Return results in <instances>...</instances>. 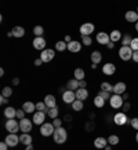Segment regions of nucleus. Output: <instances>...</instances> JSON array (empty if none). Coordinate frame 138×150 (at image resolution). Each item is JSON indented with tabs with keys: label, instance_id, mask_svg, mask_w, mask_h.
I'll return each instance as SVG.
<instances>
[{
	"label": "nucleus",
	"instance_id": "f257e3e1",
	"mask_svg": "<svg viewBox=\"0 0 138 150\" xmlns=\"http://www.w3.org/2000/svg\"><path fill=\"white\" fill-rule=\"evenodd\" d=\"M53 138H54V142L58 143V145H62L66 142L68 139V132L65 129L64 127H60V128H55L54 134H53Z\"/></svg>",
	"mask_w": 138,
	"mask_h": 150
},
{
	"label": "nucleus",
	"instance_id": "f03ea898",
	"mask_svg": "<svg viewBox=\"0 0 138 150\" xmlns=\"http://www.w3.org/2000/svg\"><path fill=\"white\" fill-rule=\"evenodd\" d=\"M133 54L134 51L131 50V47H126V46H122L119 50V58L124 62H127L130 59H133Z\"/></svg>",
	"mask_w": 138,
	"mask_h": 150
},
{
	"label": "nucleus",
	"instance_id": "7ed1b4c3",
	"mask_svg": "<svg viewBox=\"0 0 138 150\" xmlns=\"http://www.w3.org/2000/svg\"><path fill=\"white\" fill-rule=\"evenodd\" d=\"M109 105H110V108H113V109H122V108H123V105H124L123 96L113 94V95L110 96V99H109Z\"/></svg>",
	"mask_w": 138,
	"mask_h": 150
},
{
	"label": "nucleus",
	"instance_id": "20e7f679",
	"mask_svg": "<svg viewBox=\"0 0 138 150\" xmlns=\"http://www.w3.org/2000/svg\"><path fill=\"white\" fill-rule=\"evenodd\" d=\"M55 131V127L53 125V123H44L43 125H40V134L41 137H51Z\"/></svg>",
	"mask_w": 138,
	"mask_h": 150
},
{
	"label": "nucleus",
	"instance_id": "39448f33",
	"mask_svg": "<svg viewBox=\"0 0 138 150\" xmlns=\"http://www.w3.org/2000/svg\"><path fill=\"white\" fill-rule=\"evenodd\" d=\"M32 127H33V121H31L29 118L25 117L22 120H19V128H21L22 134H29L32 131Z\"/></svg>",
	"mask_w": 138,
	"mask_h": 150
},
{
	"label": "nucleus",
	"instance_id": "423d86ee",
	"mask_svg": "<svg viewBox=\"0 0 138 150\" xmlns=\"http://www.w3.org/2000/svg\"><path fill=\"white\" fill-rule=\"evenodd\" d=\"M6 129L10 132V134H17L18 131H21V128H19V123L13 118V120H7V123H6Z\"/></svg>",
	"mask_w": 138,
	"mask_h": 150
},
{
	"label": "nucleus",
	"instance_id": "0eeeda50",
	"mask_svg": "<svg viewBox=\"0 0 138 150\" xmlns=\"http://www.w3.org/2000/svg\"><path fill=\"white\" fill-rule=\"evenodd\" d=\"M94 29H95V28H94V25H92L91 22H86L80 26L79 30H80V35H82V36H90V35L94 32Z\"/></svg>",
	"mask_w": 138,
	"mask_h": 150
},
{
	"label": "nucleus",
	"instance_id": "6e6552de",
	"mask_svg": "<svg viewBox=\"0 0 138 150\" xmlns=\"http://www.w3.org/2000/svg\"><path fill=\"white\" fill-rule=\"evenodd\" d=\"M54 57H55V51L48 50V48H46V50H43L40 52V59L43 62H51L54 59Z\"/></svg>",
	"mask_w": 138,
	"mask_h": 150
},
{
	"label": "nucleus",
	"instance_id": "1a4fd4ad",
	"mask_svg": "<svg viewBox=\"0 0 138 150\" xmlns=\"http://www.w3.org/2000/svg\"><path fill=\"white\" fill-rule=\"evenodd\" d=\"M127 121H129V118H127V116H126L124 112H119V113H116L115 116H113V123H115L116 125H124Z\"/></svg>",
	"mask_w": 138,
	"mask_h": 150
},
{
	"label": "nucleus",
	"instance_id": "9d476101",
	"mask_svg": "<svg viewBox=\"0 0 138 150\" xmlns=\"http://www.w3.org/2000/svg\"><path fill=\"white\" fill-rule=\"evenodd\" d=\"M62 100H64V103L72 105L75 100H76V94H75V91H70V90L65 91L64 94H62Z\"/></svg>",
	"mask_w": 138,
	"mask_h": 150
},
{
	"label": "nucleus",
	"instance_id": "9b49d317",
	"mask_svg": "<svg viewBox=\"0 0 138 150\" xmlns=\"http://www.w3.org/2000/svg\"><path fill=\"white\" fill-rule=\"evenodd\" d=\"M44 120H46V113H44V112H35V113H33V118H32L33 124L43 125V124H44Z\"/></svg>",
	"mask_w": 138,
	"mask_h": 150
},
{
	"label": "nucleus",
	"instance_id": "f8f14e48",
	"mask_svg": "<svg viewBox=\"0 0 138 150\" xmlns=\"http://www.w3.org/2000/svg\"><path fill=\"white\" fill-rule=\"evenodd\" d=\"M4 142L9 145V147H15V146L19 143V137H17L15 134H9V135L6 137Z\"/></svg>",
	"mask_w": 138,
	"mask_h": 150
},
{
	"label": "nucleus",
	"instance_id": "ddd939ff",
	"mask_svg": "<svg viewBox=\"0 0 138 150\" xmlns=\"http://www.w3.org/2000/svg\"><path fill=\"white\" fill-rule=\"evenodd\" d=\"M32 44H33V48H35V50H39L40 52L43 50H46V40H44L43 37H36V39L32 41Z\"/></svg>",
	"mask_w": 138,
	"mask_h": 150
},
{
	"label": "nucleus",
	"instance_id": "4468645a",
	"mask_svg": "<svg viewBox=\"0 0 138 150\" xmlns=\"http://www.w3.org/2000/svg\"><path fill=\"white\" fill-rule=\"evenodd\" d=\"M126 88H127L126 83H123V81L116 83L115 86H113V94H116V95H123L124 92H126Z\"/></svg>",
	"mask_w": 138,
	"mask_h": 150
},
{
	"label": "nucleus",
	"instance_id": "2eb2a0df",
	"mask_svg": "<svg viewBox=\"0 0 138 150\" xmlns=\"http://www.w3.org/2000/svg\"><path fill=\"white\" fill-rule=\"evenodd\" d=\"M115 72H116V66L113 64H110V62H108V64L102 66V73L105 76H112V74H115Z\"/></svg>",
	"mask_w": 138,
	"mask_h": 150
},
{
	"label": "nucleus",
	"instance_id": "dca6fc26",
	"mask_svg": "<svg viewBox=\"0 0 138 150\" xmlns=\"http://www.w3.org/2000/svg\"><path fill=\"white\" fill-rule=\"evenodd\" d=\"M97 41H98L100 44H102V46H108V43L110 41L109 35H108V33H105V32L97 33Z\"/></svg>",
	"mask_w": 138,
	"mask_h": 150
},
{
	"label": "nucleus",
	"instance_id": "f3484780",
	"mask_svg": "<svg viewBox=\"0 0 138 150\" xmlns=\"http://www.w3.org/2000/svg\"><path fill=\"white\" fill-rule=\"evenodd\" d=\"M124 18H126V21H127V22L137 23V22H138V13H137V11H133V10H130V11H127V13H126Z\"/></svg>",
	"mask_w": 138,
	"mask_h": 150
},
{
	"label": "nucleus",
	"instance_id": "a211bd4d",
	"mask_svg": "<svg viewBox=\"0 0 138 150\" xmlns=\"http://www.w3.org/2000/svg\"><path fill=\"white\" fill-rule=\"evenodd\" d=\"M22 110L25 113H35L36 112V103H33L31 100H26L22 105Z\"/></svg>",
	"mask_w": 138,
	"mask_h": 150
},
{
	"label": "nucleus",
	"instance_id": "6ab92c4d",
	"mask_svg": "<svg viewBox=\"0 0 138 150\" xmlns=\"http://www.w3.org/2000/svg\"><path fill=\"white\" fill-rule=\"evenodd\" d=\"M122 37H123V35H122V32L120 30H117V29H115V30H112V32L109 33V39L112 43H117V41H122Z\"/></svg>",
	"mask_w": 138,
	"mask_h": 150
},
{
	"label": "nucleus",
	"instance_id": "aec40b11",
	"mask_svg": "<svg viewBox=\"0 0 138 150\" xmlns=\"http://www.w3.org/2000/svg\"><path fill=\"white\" fill-rule=\"evenodd\" d=\"M68 50L70 51V52H79V51L82 50V44L79 43V41H76V40H72L70 43H68Z\"/></svg>",
	"mask_w": 138,
	"mask_h": 150
},
{
	"label": "nucleus",
	"instance_id": "412c9836",
	"mask_svg": "<svg viewBox=\"0 0 138 150\" xmlns=\"http://www.w3.org/2000/svg\"><path fill=\"white\" fill-rule=\"evenodd\" d=\"M94 146H95L97 149H105L106 146H108V139L106 138H102V137H98L94 141Z\"/></svg>",
	"mask_w": 138,
	"mask_h": 150
},
{
	"label": "nucleus",
	"instance_id": "4be33fe9",
	"mask_svg": "<svg viewBox=\"0 0 138 150\" xmlns=\"http://www.w3.org/2000/svg\"><path fill=\"white\" fill-rule=\"evenodd\" d=\"M4 117H7V120H13L17 117V109H14L13 106H9L4 109Z\"/></svg>",
	"mask_w": 138,
	"mask_h": 150
},
{
	"label": "nucleus",
	"instance_id": "5701e85b",
	"mask_svg": "<svg viewBox=\"0 0 138 150\" xmlns=\"http://www.w3.org/2000/svg\"><path fill=\"white\" fill-rule=\"evenodd\" d=\"M44 103H46V106L48 108V109H51V108H57V99H55L54 95H46V98H44Z\"/></svg>",
	"mask_w": 138,
	"mask_h": 150
},
{
	"label": "nucleus",
	"instance_id": "b1692460",
	"mask_svg": "<svg viewBox=\"0 0 138 150\" xmlns=\"http://www.w3.org/2000/svg\"><path fill=\"white\" fill-rule=\"evenodd\" d=\"M75 94H76V99L82 100V102H83V100H86L88 98V91L86 90V88H79Z\"/></svg>",
	"mask_w": 138,
	"mask_h": 150
},
{
	"label": "nucleus",
	"instance_id": "393cba45",
	"mask_svg": "<svg viewBox=\"0 0 138 150\" xmlns=\"http://www.w3.org/2000/svg\"><path fill=\"white\" fill-rule=\"evenodd\" d=\"M11 32H13V36L17 37V39H21V37L25 36V29L22 26H14Z\"/></svg>",
	"mask_w": 138,
	"mask_h": 150
},
{
	"label": "nucleus",
	"instance_id": "a878e982",
	"mask_svg": "<svg viewBox=\"0 0 138 150\" xmlns=\"http://www.w3.org/2000/svg\"><path fill=\"white\" fill-rule=\"evenodd\" d=\"M19 143H22L25 146L32 145V137H31V134H22L19 137Z\"/></svg>",
	"mask_w": 138,
	"mask_h": 150
},
{
	"label": "nucleus",
	"instance_id": "bb28decb",
	"mask_svg": "<svg viewBox=\"0 0 138 150\" xmlns=\"http://www.w3.org/2000/svg\"><path fill=\"white\" fill-rule=\"evenodd\" d=\"M66 87H68V90H70V91H78L79 88H80V86H79V81L76 80V79H72V80H69L68 83H66Z\"/></svg>",
	"mask_w": 138,
	"mask_h": 150
},
{
	"label": "nucleus",
	"instance_id": "cd10ccee",
	"mask_svg": "<svg viewBox=\"0 0 138 150\" xmlns=\"http://www.w3.org/2000/svg\"><path fill=\"white\" fill-rule=\"evenodd\" d=\"M90 58H91V62H92V64L98 65L102 61V54L100 52V51H92V52H91V57H90Z\"/></svg>",
	"mask_w": 138,
	"mask_h": 150
},
{
	"label": "nucleus",
	"instance_id": "c85d7f7f",
	"mask_svg": "<svg viewBox=\"0 0 138 150\" xmlns=\"http://www.w3.org/2000/svg\"><path fill=\"white\" fill-rule=\"evenodd\" d=\"M73 76L78 81H82V80H84V77H86V73H84V70H83L82 68H76L73 72Z\"/></svg>",
	"mask_w": 138,
	"mask_h": 150
},
{
	"label": "nucleus",
	"instance_id": "c756f323",
	"mask_svg": "<svg viewBox=\"0 0 138 150\" xmlns=\"http://www.w3.org/2000/svg\"><path fill=\"white\" fill-rule=\"evenodd\" d=\"M55 50L60 51V52H64L65 50H68V43L65 40H60L55 43Z\"/></svg>",
	"mask_w": 138,
	"mask_h": 150
},
{
	"label": "nucleus",
	"instance_id": "7c9ffc66",
	"mask_svg": "<svg viewBox=\"0 0 138 150\" xmlns=\"http://www.w3.org/2000/svg\"><path fill=\"white\" fill-rule=\"evenodd\" d=\"M94 106H97L98 109L104 108L105 106V99H102L100 95H95V98H94Z\"/></svg>",
	"mask_w": 138,
	"mask_h": 150
},
{
	"label": "nucleus",
	"instance_id": "2f4dec72",
	"mask_svg": "<svg viewBox=\"0 0 138 150\" xmlns=\"http://www.w3.org/2000/svg\"><path fill=\"white\" fill-rule=\"evenodd\" d=\"M101 91H105V92H113V86L108 81H104L101 83Z\"/></svg>",
	"mask_w": 138,
	"mask_h": 150
},
{
	"label": "nucleus",
	"instance_id": "473e14b6",
	"mask_svg": "<svg viewBox=\"0 0 138 150\" xmlns=\"http://www.w3.org/2000/svg\"><path fill=\"white\" fill-rule=\"evenodd\" d=\"M119 142H120V139H119V137L117 135H109L108 137V145H110V146H115V145H119Z\"/></svg>",
	"mask_w": 138,
	"mask_h": 150
},
{
	"label": "nucleus",
	"instance_id": "72a5a7b5",
	"mask_svg": "<svg viewBox=\"0 0 138 150\" xmlns=\"http://www.w3.org/2000/svg\"><path fill=\"white\" fill-rule=\"evenodd\" d=\"M131 41H133V37L130 36V35H124V36L122 37V46L130 47V44H131Z\"/></svg>",
	"mask_w": 138,
	"mask_h": 150
},
{
	"label": "nucleus",
	"instance_id": "f704fd0d",
	"mask_svg": "<svg viewBox=\"0 0 138 150\" xmlns=\"http://www.w3.org/2000/svg\"><path fill=\"white\" fill-rule=\"evenodd\" d=\"M72 109H73L75 112H80V110L83 109V102L82 100H79V99H76L73 103H72Z\"/></svg>",
	"mask_w": 138,
	"mask_h": 150
},
{
	"label": "nucleus",
	"instance_id": "c9c22d12",
	"mask_svg": "<svg viewBox=\"0 0 138 150\" xmlns=\"http://www.w3.org/2000/svg\"><path fill=\"white\" fill-rule=\"evenodd\" d=\"M47 114H48V117H51L53 120H54V118H58V108H51V109H48Z\"/></svg>",
	"mask_w": 138,
	"mask_h": 150
},
{
	"label": "nucleus",
	"instance_id": "e433bc0d",
	"mask_svg": "<svg viewBox=\"0 0 138 150\" xmlns=\"http://www.w3.org/2000/svg\"><path fill=\"white\" fill-rule=\"evenodd\" d=\"M11 95H13V88H11V87H4V88H3V91H1V96H4V98H10Z\"/></svg>",
	"mask_w": 138,
	"mask_h": 150
},
{
	"label": "nucleus",
	"instance_id": "4c0bfd02",
	"mask_svg": "<svg viewBox=\"0 0 138 150\" xmlns=\"http://www.w3.org/2000/svg\"><path fill=\"white\" fill-rule=\"evenodd\" d=\"M36 112H48V108L46 106V103L44 102H39V103H36Z\"/></svg>",
	"mask_w": 138,
	"mask_h": 150
},
{
	"label": "nucleus",
	"instance_id": "58836bf2",
	"mask_svg": "<svg viewBox=\"0 0 138 150\" xmlns=\"http://www.w3.org/2000/svg\"><path fill=\"white\" fill-rule=\"evenodd\" d=\"M43 32H44V29H43V26H40V25H36V26L33 28V33L36 35V37H41Z\"/></svg>",
	"mask_w": 138,
	"mask_h": 150
},
{
	"label": "nucleus",
	"instance_id": "ea45409f",
	"mask_svg": "<svg viewBox=\"0 0 138 150\" xmlns=\"http://www.w3.org/2000/svg\"><path fill=\"white\" fill-rule=\"evenodd\" d=\"M97 95H100L102 98V99H105V100H109L110 99V94L109 92H105V91H101V90H100V92H98V94H97Z\"/></svg>",
	"mask_w": 138,
	"mask_h": 150
},
{
	"label": "nucleus",
	"instance_id": "a19ab883",
	"mask_svg": "<svg viewBox=\"0 0 138 150\" xmlns=\"http://www.w3.org/2000/svg\"><path fill=\"white\" fill-rule=\"evenodd\" d=\"M82 40H83V44L84 46H91V43H92V39L90 36H82Z\"/></svg>",
	"mask_w": 138,
	"mask_h": 150
},
{
	"label": "nucleus",
	"instance_id": "79ce46f5",
	"mask_svg": "<svg viewBox=\"0 0 138 150\" xmlns=\"http://www.w3.org/2000/svg\"><path fill=\"white\" fill-rule=\"evenodd\" d=\"M130 47H131L133 51H138V37H134L133 41H131V44H130Z\"/></svg>",
	"mask_w": 138,
	"mask_h": 150
},
{
	"label": "nucleus",
	"instance_id": "37998d69",
	"mask_svg": "<svg viewBox=\"0 0 138 150\" xmlns=\"http://www.w3.org/2000/svg\"><path fill=\"white\" fill-rule=\"evenodd\" d=\"M130 124H131V127L135 129V131H138V117H134L130 120Z\"/></svg>",
	"mask_w": 138,
	"mask_h": 150
},
{
	"label": "nucleus",
	"instance_id": "c03bdc74",
	"mask_svg": "<svg viewBox=\"0 0 138 150\" xmlns=\"http://www.w3.org/2000/svg\"><path fill=\"white\" fill-rule=\"evenodd\" d=\"M53 125H54L55 128H60V127H62V121H61L60 118H54V120H53Z\"/></svg>",
	"mask_w": 138,
	"mask_h": 150
},
{
	"label": "nucleus",
	"instance_id": "a18cd8bd",
	"mask_svg": "<svg viewBox=\"0 0 138 150\" xmlns=\"http://www.w3.org/2000/svg\"><path fill=\"white\" fill-rule=\"evenodd\" d=\"M17 117H18L19 120L25 118V112L22 110V108H21V109H17Z\"/></svg>",
	"mask_w": 138,
	"mask_h": 150
},
{
	"label": "nucleus",
	"instance_id": "49530a36",
	"mask_svg": "<svg viewBox=\"0 0 138 150\" xmlns=\"http://www.w3.org/2000/svg\"><path fill=\"white\" fill-rule=\"evenodd\" d=\"M130 108H131V105H130V102H124V105H123V108H122V109H123V112L126 113L127 110H130Z\"/></svg>",
	"mask_w": 138,
	"mask_h": 150
},
{
	"label": "nucleus",
	"instance_id": "de8ad7c7",
	"mask_svg": "<svg viewBox=\"0 0 138 150\" xmlns=\"http://www.w3.org/2000/svg\"><path fill=\"white\" fill-rule=\"evenodd\" d=\"M0 150H9V145L6 142H1L0 143Z\"/></svg>",
	"mask_w": 138,
	"mask_h": 150
},
{
	"label": "nucleus",
	"instance_id": "09e8293b",
	"mask_svg": "<svg viewBox=\"0 0 138 150\" xmlns=\"http://www.w3.org/2000/svg\"><path fill=\"white\" fill-rule=\"evenodd\" d=\"M133 61L135 62V64H138V51H134V54H133Z\"/></svg>",
	"mask_w": 138,
	"mask_h": 150
},
{
	"label": "nucleus",
	"instance_id": "8fccbe9b",
	"mask_svg": "<svg viewBox=\"0 0 138 150\" xmlns=\"http://www.w3.org/2000/svg\"><path fill=\"white\" fill-rule=\"evenodd\" d=\"M0 103H1V105H7V103H9V100H7V98H4V96H0Z\"/></svg>",
	"mask_w": 138,
	"mask_h": 150
},
{
	"label": "nucleus",
	"instance_id": "3c124183",
	"mask_svg": "<svg viewBox=\"0 0 138 150\" xmlns=\"http://www.w3.org/2000/svg\"><path fill=\"white\" fill-rule=\"evenodd\" d=\"M79 86H80V88H86L87 81H86V80H82V81H79Z\"/></svg>",
	"mask_w": 138,
	"mask_h": 150
},
{
	"label": "nucleus",
	"instance_id": "603ef678",
	"mask_svg": "<svg viewBox=\"0 0 138 150\" xmlns=\"http://www.w3.org/2000/svg\"><path fill=\"white\" fill-rule=\"evenodd\" d=\"M41 64H43V61H41V59L40 58H37L36 59V61H35V65H36V66H40V65Z\"/></svg>",
	"mask_w": 138,
	"mask_h": 150
},
{
	"label": "nucleus",
	"instance_id": "864d4df0",
	"mask_svg": "<svg viewBox=\"0 0 138 150\" xmlns=\"http://www.w3.org/2000/svg\"><path fill=\"white\" fill-rule=\"evenodd\" d=\"M108 48H109V50H113V48H115V43L109 41V43H108Z\"/></svg>",
	"mask_w": 138,
	"mask_h": 150
},
{
	"label": "nucleus",
	"instance_id": "5fc2aeb1",
	"mask_svg": "<svg viewBox=\"0 0 138 150\" xmlns=\"http://www.w3.org/2000/svg\"><path fill=\"white\" fill-rule=\"evenodd\" d=\"M13 84H14V86H18V84H19V79L18 77L13 79Z\"/></svg>",
	"mask_w": 138,
	"mask_h": 150
},
{
	"label": "nucleus",
	"instance_id": "6e6d98bb",
	"mask_svg": "<svg viewBox=\"0 0 138 150\" xmlns=\"http://www.w3.org/2000/svg\"><path fill=\"white\" fill-rule=\"evenodd\" d=\"M65 41H66V43H70V36H65Z\"/></svg>",
	"mask_w": 138,
	"mask_h": 150
},
{
	"label": "nucleus",
	"instance_id": "4d7b16f0",
	"mask_svg": "<svg viewBox=\"0 0 138 150\" xmlns=\"http://www.w3.org/2000/svg\"><path fill=\"white\" fill-rule=\"evenodd\" d=\"M65 120H66V121H70V120H72V117H70L69 114H66V116H65Z\"/></svg>",
	"mask_w": 138,
	"mask_h": 150
},
{
	"label": "nucleus",
	"instance_id": "13d9d810",
	"mask_svg": "<svg viewBox=\"0 0 138 150\" xmlns=\"http://www.w3.org/2000/svg\"><path fill=\"white\" fill-rule=\"evenodd\" d=\"M25 150H35V149H33L32 145H29V146H26V149H25Z\"/></svg>",
	"mask_w": 138,
	"mask_h": 150
},
{
	"label": "nucleus",
	"instance_id": "bf43d9fd",
	"mask_svg": "<svg viewBox=\"0 0 138 150\" xmlns=\"http://www.w3.org/2000/svg\"><path fill=\"white\" fill-rule=\"evenodd\" d=\"M123 99H124V100H127V99H129V95H127L126 92H124V94H123Z\"/></svg>",
	"mask_w": 138,
	"mask_h": 150
},
{
	"label": "nucleus",
	"instance_id": "052dcab7",
	"mask_svg": "<svg viewBox=\"0 0 138 150\" xmlns=\"http://www.w3.org/2000/svg\"><path fill=\"white\" fill-rule=\"evenodd\" d=\"M104 150H112V147H110V145H108V146H106V147H105V149H104Z\"/></svg>",
	"mask_w": 138,
	"mask_h": 150
},
{
	"label": "nucleus",
	"instance_id": "680f3d73",
	"mask_svg": "<svg viewBox=\"0 0 138 150\" xmlns=\"http://www.w3.org/2000/svg\"><path fill=\"white\" fill-rule=\"evenodd\" d=\"M135 141H137V143H138V131H137V134H135Z\"/></svg>",
	"mask_w": 138,
	"mask_h": 150
},
{
	"label": "nucleus",
	"instance_id": "e2e57ef3",
	"mask_svg": "<svg viewBox=\"0 0 138 150\" xmlns=\"http://www.w3.org/2000/svg\"><path fill=\"white\" fill-rule=\"evenodd\" d=\"M135 30H137V32H138V22L135 23Z\"/></svg>",
	"mask_w": 138,
	"mask_h": 150
},
{
	"label": "nucleus",
	"instance_id": "0e129e2a",
	"mask_svg": "<svg viewBox=\"0 0 138 150\" xmlns=\"http://www.w3.org/2000/svg\"><path fill=\"white\" fill-rule=\"evenodd\" d=\"M137 13H138V7H137Z\"/></svg>",
	"mask_w": 138,
	"mask_h": 150
}]
</instances>
